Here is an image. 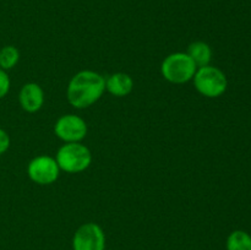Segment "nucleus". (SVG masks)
Returning <instances> with one entry per match:
<instances>
[{"instance_id":"nucleus-6","label":"nucleus","mask_w":251,"mask_h":250,"mask_svg":"<svg viewBox=\"0 0 251 250\" xmlns=\"http://www.w3.org/2000/svg\"><path fill=\"white\" fill-rule=\"evenodd\" d=\"M87 124L81 117L75 114L61 115L54 125L56 137L68 142H81L87 135Z\"/></svg>"},{"instance_id":"nucleus-10","label":"nucleus","mask_w":251,"mask_h":250,"mask_svg":"<svg viewBox=\"0 0 251 250\" xmlns=\"http://www.w3.org/2000/svg\"><path fill=\"white\" fill-rule=\"evenodd\" d=\"M191 60L195 63L198 68H202V66L210 65L211 59H212V49L208 46L206 42L198 41L194 42L189 46L188 51H186Z\"/></svg>"},{"instance_id":"nucleus-3","label":"nucleus","mask_w":251,"mask_h":250,"mask_svg":"<svg viewBox=\"0 0 251 250\" xmlns=\"http://www.w3.org/2000/svg\"><path fill=\"white\" fill-rule=\"evenodd\" d=\"M198 66L186 53L176 51L169 54L161 64V74L168 82L184 85L195 76Z\"/></svg>"},{"instance_id":"nucleus-11","label":"nucleus","mask_w":251,"mask_h":250,"mask_svg":"<svg viewBox=\"0 0 251 250\" xmlns=\"http://www.w3.org/2000/svg\"><path fill=\"white\" fill-rule=\"evenodd\" d=\"M227 250H251V235L244 230H234L227 239Z\"/></svg>"},{"instance_id":"nucleus-8","label":"nucleus","mask_w":251,"mask_h":250,"mask_svg":"<svg viewBox=\"0 0 251 250\" xmlns=\"http://www.w3.org/2000/svg\"><path fill=\"white\" fill-rule=\"evenodd\" d=\"M19 102L22 109L27 113H36L43 107V88L36 82L25 83L19 93Z\"/></svg>"},{"instance_id":"nucleus-2","label":"nucleus","mask_w":251,"mask_h":250,"mask_svg":"<svg viewBox=\"0 0 251 250\" xmlns=\"http://www.w3.org/2000/svg\"><path fill=\"white\" fill-rule=\"evenodd\" d=\"M55 161L60 171L70 174L81 173L90 167L92 153L81 142H68L58 150Z\"/></svg>"},{"instance_id":"nucleus-12","label":"nucleus","mask_w":251,"mask_h":250,"mask_svg":"<svg viewBox=\"0 0 251 250\" xmlns=\"http://www.w3.org/2000/svg\"><path fill=\"white\" fill-rule=\"evenodd\" d=\"M20 60V51L14 46H5L0 49V69L7 71L14 69Z\"/></svg>"},{"instance_id":"nucleus-9","label":"nucleus","mask_w":251,"mask_h":250,"mask_svg":"<svg viewBox=\"0 0 251 250\" xmlns=\"http://www.w3.org/2000/svg\"><path fill=\"white\" fill-rule=\"evenodd\" d=\"M105 90L114 97H125L134 90V80L129 74H112L105 80Z\"/></svg>"},{"instance_id":"nucleus-1","label":"nucleus","mask_w":251,"mask_h":250,"mask_svg":"<svg viewBox=\"0 0 251 250\" xmlns=\"http://www.w3.org/2000/svg\"><path fill=\"white\" fill-rule=\"evenodd\" d=\"M105 91V78L92 70H82L71 77L66 88L68 102L76 109L95 104Z\"/></svg>"},{"instance_id":"nucleus-14","label":"nucleus","mask_w":251,"mask_h":250,"mask_svg":"<svg viewBox=\"0 0 251 250\" xmlns=\"http://www.w3.org/2000/svg\"><path fill=\"white\" fill-rule=\"evenodd\" d=\"M10 142L11 141H10L9 134H7L4 129H1V127H0V156H1V154H4L5 152L9 150Z\"/></svg>"},{"instance_id":"nucleus-13","label":"nucleus","mask_w":251,"mask_h":250,"mask_svg":"<svg viewBox=\"0 0 251 250\" xmlns=\"http://www.w3.org/2000/svg\"><path fill=\"white\" fill-rule=\"evenodd\" d=\"M10 86H11V81H10L9 75L6 71L0 69V100L9 93Z\"/></svg>"},{"instance_id":"nucleus-7","label":"nucleus","mask_w":251,"mask_h":250,"mask_svg":"<svg viewBox=\"0 0 251 250\" xmlns=\"http://www.w3.org/2000/svg\"><path fill=\"white\" fill-rule=\"evenodd\" d=\"M74 250H104L105 235L100 225L88 222L80 225L73 238Z\"/></svg>"},{"instance_id":"nucleus-4","label":"nucleus","mask_w":251,"mask_h":250,"mask_svg":"<svg viewBox=\"0 0 251 250\" xmlns=\"http://www.w3.org/2000/svg\"><path fill=\"white\" fill-rule=\"evenodd\" d=\"M193 81L196 91L207 98L221 97L228 87L227 76L221 69L212 65L198 68Z\"/></svg>"},{"instance_id":"nucleus-5","label":"nucleus","mask_w":251,"mask_h":250,"mask_svg":"<svg viewBox=\"0 0 251 250\" xmlns=\"http://www.w3.org/2000/svg\"><path fill=\"white\" fill-rule=\"evenodd\" d=\"M60 168L55 158L50 156H37L27 166V175L38 185H50L59 178Z\"/></svg>"}]
</instances>
